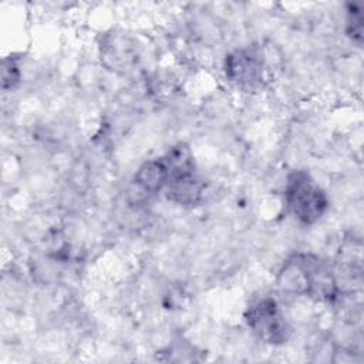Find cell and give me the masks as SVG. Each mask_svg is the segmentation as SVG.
Wrapping results in <instances>:
<instances>
[{
    "label": "cell",
    "instance_id": "1",
    "mask_svg": "<svg viewBox=\"0 0 364 364\" xmlns=\"http://www.w3.org/2000/svg\"><path fill=\"white\" fill-rule=\"evenodd\" d=\"M277 283L284 291L320 301H330L337 294V282L330 266L314 255L299 253L290 257L279 272Z\"/></svg>",
    "mask_w": 364,
    "mask_h": 364
},
{
    "label": "cell",
    "instance_id": "2",
    "mask_svg": "<svg viewBox=\"0 0 364 364\" xmlns=\"http://www.w3.org/2000/svg\"><path fill=\"white\" fill-rule=\"evenodd\" d=\"M284 200L291 215L304 225L316 223L328 208L326 192L306 171H294L287 176Z\"/></svg>",
    "mask_w": 364,
    "mask_h": 364
},
{
    "label": "cell",
    "instance_id": "3",
    "mask_svg": "<svg viewBox=\"0 0 364 364\" xmlns=\"http://www.w3.org/2000/svg\"><path fill=\"white\" fill-rule=\"evenodd\" d=\"M245 320L249 328L267 344H283L289 338L290 328L277 301L273 297H263L252 303Z\"/></svg>",
    "mask_w": 364,
    "mask_h": 364
},
{
    "label": "cell",
    "instance_id": "4",
    "mask_svg": "<svg viewBox=\"0 0 364 364\" xmlns=\"http://www.w3.org/2000/svg\"><path fill=\"white\" fill-rule=\"evenodd\" d=\"M225 71L232 82L250 91L262 85L263 61L253 50H236L226 57Z\"/></svg>",
    "mask_w": 364,
    "mask_h": 364
},
{
    "label": "cell",
    "instance_id": "5",
    "mask_svg": "<svg viewBox=\"0 0 364 364\" xmlns=\"http://www.w3.org/2000/svg\"><path fill=\"white\" fill-rule=\"evenodd\" d=\"M169 181V169L165 159L155 158L144 162L132 179V186L145 196L161 192L166 188Z\"/></svg>",
    "mask_w": 364,
    "mask_h": 364
},
{
    "label": "cell",
    "instance_id": "6",
    "mask_svg": "<svg viewBox=\"0 0 364 364\" xmlns=\"http://www.w3.org/2000/svg\"><path fill=\"white\" fill-rule=\"evenodd\" d=\"M205 192V181L198 176L196 171L192 173L171 178L165 188L166 198L171 202L183 206H193L200 202Z\"/></svg>",
    "mask_w": 364,
    "mask_h": 364
},
{
    "label": "cell",
    "instance_id": "7",
    "mask_svg": "<svg viewBox=\"0 0 364 364\" xmlns=\"http://www.w3.org/2000/svg\"><path fill=\"white\" fill-rule=\"evenodd\" d=\"M169 169V179L195 172V161L191 148L185 142H178L162 156Z\"/></svg>",
    "mask_w": 364,
    "mask_h": 364
},
{
    "label": "cell",
    "instance_id": "8",
    "mask_svg": "<svg viewBox=\"0 0 364 364\" xmlns=\"http://www.w3.org/2000/svg\"><path fill=\"white\" fill-rule=\"evenodd\" d=\"M347 34L348 37L361 44L363 41V30H364V16L363 10L358 4L350 3L347 4Z\"/></svg>",
    "mask_w": 364,
    "mask_h": 364
},
{
    "label": "cell",
    "instance_id": "9",
    "mask_svg": "<svg viewBox=\"0 0 364 364\" xmlns=\"http://www.w3.org/2000/svg\"><path fill=\"white\" fill-rule=\"evenodd\" d=\"M20 68L14 58L4 57L1 61V88L4 91L13 90L20 82Z\"/></svg>",
    "mask_w": 364,
    "mask_h": 364
}]
</instances>
